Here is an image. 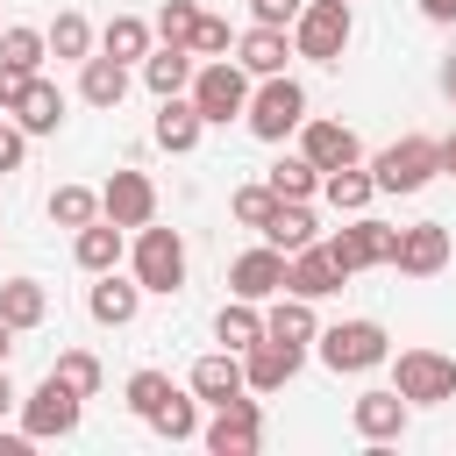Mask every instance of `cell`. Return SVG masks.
I'll use <instances>...</instances> for the list:
<instances>
[{"instance_id":"f1b7e54d","label":"cell","mask_w":456,"mask_h":456,"mask_svg":"<svg viewBox=\"0 0 456 456\" xmlns=\"http://www.w3.org/2000/svg\"><path fill=\"white\" fill-rule=\"evenodd\" d=\"M321 192H328L335 214H363V207L378 200V178H370L363 164H342V171H321Z\"/></svg>"},{"instance_id":"e0dca14e","label":"cell","mask_w":456,"mask_h":456,"mask_svg":"<svg viewBox=\"0 0 456 456\" xmlns=\"http://www.w3.org/2000/svg\"><path fill=\"white\" fill-rule=\"evenodd\" d=\"M185 392H192L200 406H228V399H242V392H249V385H242V356H235V349L200 356V363H192V378H185Z\"/></svg>"},{"instance_id":"5b68a950","label":"cell","mask_w":456,"mask_h":456,"mask_svg":"<svg viewBox=\"0 0 456 456\" xmlns=\"http://www.w3.org/2000/svg\"><path fill=\"white\" fill-rule=\"evenodd\" d=\"M314 342H321V363H328L335 378H356V370H378V363L392 356V335H385L378 321H335V328H321Z\"/></svg>"},{"instance_id":"f546056e","label":"cell","mask_w":456,"mask_h":456,"mask_svg":"<svg viewBox=\"0 0 456 456\" xmlns=\"http://www.w3.org/2000/svg\"><path fill=\"white\" fill-rule=\"evenodd\" d=\"M150 36H157V28H150L142 14H114V21L100 28V50L121 57V64H142V57H150Z\"/></svg>"},{"instance_id":"d590c367","label":"cell","mask_w":456,"mask_h":456,"mask_svg":"<svg viewBox=\"0 0 456 456\" xmlns=\"http://www.w3.org/2000/svg\"><path fill=\"white\" fill-rule=\"evenodd\" d=\"M0 57H7V64H28V71H43L50 43H43V28H28V21H7V28H0Z\"/></svg>"},{"instance_id":"74e56055","label":"cell","mask_w":456,"mask_h":456,"mask_svg":"<svg viewBox=\"0 0 456 456\" xmlns=\"http://www.w3.org/2000/svg\"><path fill=\"white\" fill-rule=\"evenodd\" d=\"M271 207H278V192H271L264 178H256V185H235V192H228V214H235L242 228H264V221H271Z\"/></svg>"},{"instance_id":"ba28073f","label":"cell","mask_w":456,"mask_h":456,"mask_svg":"<svg viewBox=\"0 0 456 456\" xmlns=\"http://www.w3.org/2000/svg\"><path fill=\"white\" fill-rule=\"evenodd\" d=\"M321 249L335 256V271H342V278H356V271H378V264H392V249H399V228H385V221H370V214H349V228H335Z\"/></svg>"},{"instance_id":"1f68e13d","label":"cell","mask_w":456,"mask_h":456,"mask_svg":"<svg viewBox=\"0 0 456 456\" xmlns=\"http://www.w3.org/2000/svg\"><path fill=\"white\" fill-rule=\"evenodd\" d=\"M150 428H157L164 442H192V435H200V399L171 385V392L157 399V413H150Z\"/></svg>"},{"instance_id":"44dd1931","label":"cell","mask_w":456,"mask_h":456,"mask_svg":"<svg viewBox=\"0 0 456 456\" xmlns=\"http://www.w3.org/2000/svg\"><path fill=\"white\" fill-rule=\"evenodd\" d=\"M157 150H171V157H185V150H200V135H207V121H200V107L185 100V93H171V100H157Z\"/></svg>"},{"instance_id":"7402d4cb","label":"cell","mask_w":456,"mask_h":456,"mask_svg":"<svg viewBox=\"0 0 456 456\" xmlns=\"http://www.w3.org/2000/svg\"><path fill=\"white\" fill-rule=\"evenodd\" d=\"M86 314H93L100 328H128V321L142 314V285H135V278H114V271H100V285L86 292Z\"/></svg>"},{"instance_id":"9c48e42d","label":"cell","mask_w":456,"mask_h":456,"mask_svg":"<svg viewBox=\"0 0 456 456\" xmlns=\"http://www.w3.org/2000/svg\"><path fill=\"white\" fill-rule=\"evenodd\" d=\"M392 392H399L406 406H442V399H456V356H442V349H399Z\"/></svg>"},{"instance_id":"d4e9b609","label":"cell","mask_w":456,"mask_h":456,"mask_svg":"<svg viewBox=\"0 0 456 456\" xmlns=\"http://www.w3.org/2000/svg\"><path fill=\"white\" fill-rule=\"evenodd\" d=\"M121 235H128V228H114L107 214L86 221V228H71V256H78V271H93V278L114 271V264H121Z\"/></svg>"},{"instance_id":"2e32d148","label":"cell","mask_w":456,"mask_h":456,"mask_svg":"<svg viewBox=\"0 0 456 456\" xmlns=\"http://www.w3.org/2000/svg\"><path fill=\"white\" fill-rule=\"evenodd\" d=\"M406 413H413V406H406L392 385H385V392H356V399H349V428H356L363 442H399V435H406Z\"/></svg>"},{"instance_id":"f6af8a7d","label":"cell","mask_w":456,"mask_h":456,"mask_svg":"<svg viewBox=\"0 0 456 456\" xmlns=\"http://www.w3.org/2000/svg\"><path fill=\"white\" fill-rule=\"evenodd\" d=\"M14 406H21V392H14V378H7V363H0V420H7Z\"/></svg>"},{"instance_id":"603a6c76","label":"cell","mask_w":456,"mask_h":456,"mask_svg":"<svg viewBox=\"0 0 456 456\" xmlns=\"http://www.w3.org/2000/svg\"><path fill=\"white\" fill-rule=\"evenodd\" d=\"M78 100L86 107H121L128 100V64L107 57V50L100 57H78Z\"/></svg>"},{"instance_id":"cb8c5ba5","label":"cell","mask_w":456,"mask_h":456,"mask_svg":"<svg viewBox=\"0 0 456 456\" xmlns=\"http://www.w3.org/2000/svg\"><path fill=\"white\" fill-rule=\"evenodd\" d=\"M256 235H264L271 249H285V256H292V249L321 242V221H314V207H306V200H278V207H271V221H264Z\"/></svg>"},{"instance_id":"c3c4849f","label":"cell","mask_w":456,"mask_h":456,"mask_svg":"<svg viewBox=\"0 0 456 456\" xmlns=\"http://www.w3.org/2000/svg\"><path fill=\"white\" fill-rule=\"evenodd\" d=\"M28 449V435H0V456H21Z\"/></svg>"},{"instance_id":"60d3db41","label":"cell","mask_w":456,"mask_h":456,"mask_svg":"<svg viewBox=\"0 0 456 456\" xmlns=\"http://www.w3.org/2000/svg\"><path fill=\"white\" fill-rule=\"evenodd\" d=\"M164 392H171V378H164V370H135V378H128V413H142V420H150Z\"/></svg>"},{"instance_id":"8992f818","label":"cell","mask_w":456,"mask_h":456,"mask_svg":"<svg viewBox=\"0 0 456 456\" xmlns=\"http://www.w3.org/2000/svg\"><path fill=\"white\" fill-rule=\"evenodd\" d=\"M14 413H21V435H28V442H64V435H78L86 399H78V392H71V385L50 370V378H43V385H36V392H28Z\"/></svg>"},{"instance_id":"816d5d0a","label":"cell","mask_w":456,"mask_h":456,"mask_svg":"<svg viewBox=\"0 0 456 456\" xmlns=\"http://www.w3.org/2000/svg\"><path fill=\"white\" fill-rule=\"evenodd\" d=\"M0 121H7V114H0Z\"/></svg>"},{"instance_id":"ac0fdd59","label":"cell","mask_w":456,"mask_h":456,"mask_svg":"<svg viewBox=\"0 0 456 456\" xmlns=\"http://www.w3.org/2000/svg\"><path fill=\"white\" fill-rule=\"evenodd\" d=\"M349 278L335 271V256L321 249V242H306V249H292L285 256V292H299V299H328V292H342Z\"/></svg>"},{"instance_id":"836d02e7","label":"cell","mask_w":456,"mask_h":456,"mask_svg":"<svg viewBox=\"0 0 456 456\" xmlns=\"http://www.w3.org/2000/svg\"><path fill=\"white\" fill-rule=\"evenodd\" d=\"M264 185H271L278 200H314V192H321V171H314L306 157H278V164L264 171Z\"/></svg>"},{"instance_id":"f35d334b","label":"cell","mask_w":456,"mask_h":456,"mask_svg":"<svg viewBox=\"0 0 456 456\" xmlns=\"http://www.w3.org/2000/svg\"><path fill=\"white\" fill-rule=\"evenodd\" d=\"M192 21H200V7H192V0H164L150 28H157L164 43H192Z\"/></svg>"},{"instance_id":"ee69618b","label":"cell","mask_w":456,"mask_h":456,"mask_svg":"<svg viewBox=\"0 0 456 456\" xmlns=\"http://www.w3.org/2000/svg\"><path fill=\"white\" fill-rule=\"evenodd\" d=\"M28 78H36L28 64H7V57H0V114H7V107H14L21 93H28Z\"/></svg>"},{"instance_id":"4fadbf2b","label":"cell","mask_w":456,"mask_h":456,"mask_svg":"<svg viewBox=\"0 0 456 456\" xmlns=\"http://www.w3.org/2000/svg\"><path fill=\"white\" fill-rule=\"evenodd\" d=\"M100 214H107L114 228H142V221H157V185L128 164V171H114V178L100 185Z\"/></svg>"},{"instance_id":"f907efd6","label":"cell","mask_w":456,"mask_h":456,"mask_svg":"<svg viewBox=\"0 0 456 456\" xmlns=\"http://www.w3.org/2000/svg\"><path fill=\"white\" fill-rule=\"evenodd\" d=\"M442 171H456V135H442Z\"/></svg>"},{"instance_id":"bcb514c9","label":"cell","mask_w":456,"mask_h":456,"mask_svg":"<svg viewBox=\"0 0 456 456\" xmlns=\"http://www.w3.org/2000/svg\"><path fill=\"white\" fill-rule=\"evenodd\" d=\"M420 14H428V21H442V28H449V21H456V0H420Z\"/></svg>"},{"instance_id":"7a4b0ae2","label":"cell","mask_w":456,"mask_h":456,"mask_svg":"<svg viewBox=\"0 0 456 456\" xmlns=\"http://www.w3.org/2000/svg\"><path fill=\"white\" fill-rule=\"evenodd\" d=\"M242 121H249V135H256V142H285V135H299V121H306V86H299V78H285V71L256 78V86H249Z\"/></svg>"},{"instance_id":"3957f363","label":"cell","mask_w":456,"mask_h":456,"mask_svg":"<svg viewBox=\"0 0 456 456\" xmlns=\"http://www.w3.org/2000/svg\"><path fill=\"white\" fill-rule=\"evenodd\" d=\"M349 36H356L349 0H306L292 14V57H306V64H342Z\"/></svg>"},{"instance_id":"9a60e30c","label":"cell","mask_w":456,"mask_h":456,"mask_svg":"<svg viewBox=\"0 0 456 456\" xmlns=\"http://www.w3.org/2000/svg\"><path fill=\"white\" fill-rule=\"evenodd\" d=\"M442 264H449V228H442V221H413V228H399L392 271H406V278H435Z\"/></svg>"},{"instance_id":"7bdbcfd3","label":"cell","mask_w":456,"mask_h":456,"mask_svg":"<svg viewBox=\"0 0 456 456\" xmlns=\"http://www.w3.org/2000/svg\"><path fill=\"white\" fill-rule=\"evenodd\" d=\"M299 7H306V0H249V21H264V28H292Z\"/></svg>"},{"instance_id":"8fae6325","label":"cell","mask_w":456,"mask_h":456,"mask_svg":"<svg viewBox=\"0 0 456 456\" xmlns=\"http://www.w3.org/2000/svg\"><path fill=\"white\" fill-rule=\"evenodd\" d=\"M299 363H306V349H299V342L264 335V342H249V349H242V385H249V392H285V385L299 378Z\"/></svg>"},{"instance_id":"e575fe53","label":"cell","mask_w":456,"mask_h":456,"mask_svg":"<svg viewBox=\"0 0 456 456\" xmlns=\"http://www.w3.org/2000/svg\"><path fill=\"white\" fill-rule=\"evenodd\" d=\"M50 221H57V228L100 221V192H93V185H57V192H50Z\"/></svg>"},{"instance_id":"7dc6e473","label":"cell","mask_w":456,"mask_h":456,"mask_svg":"<svg viewBox=\"0 0 456 456\" xmlns=\"http://www.w3.org/2000/svg\"><path fill=\"white\" fill-rule=\"evenodd\" d=\"M442 93H449V100H456V50H449V57H442Z\"/></svg>"},{"instance_id":"ab89813d","label":"cell","mask_w":456,"mask_h":456,"mask_svg":"<svg viewBox=\"0 0 456 456\" xmlns=\"http://www.w3.org/2000/svg\"><path fill=\"white\" fill-rule=\"evenodd\" d=\"M185 50H192V57H228V50H235V36H228V21H221V14H200Z\"/></svg>"},{"instance_id":"52a82bcc","label":"cell","mask_w":456,"mask_h":456,"mask_svg":"<svg viewBox=\"0 0 456 456\" xmlns=\"http://www.w3.org/2000/svg\"><path fill=\"white\" fill-rule=\"evenodd\" d=\"M435 171H442V142H435V135H399L392 150H378V157H370L378 192H420Z\"/></svg>"},{"instance_id":"ffe728a7","label":"cell","mask_w":456,"mask_h":456,"mask_svg":"<svg viewBox=\"0 0 456 456\" xmlns=\"http://www.w3.org/2000/svg\"><path fill=\"white\" fill-rule=\"evenodd\" d=\"M285 57H292V36H285V28H264V21H249V28L235 36V64H242L249 78H271V71H285Z\"/></svg>"},{"instance_id":"277c9868","label":"cell","mask_w":456,"mask_h":456,"mask_svg":"<svg viewBox=\"0 0 456 456\" xmlns=\"http://www.w3.org/2000/svg\"><path fill=\"white\" fill-rule=\"evenodd\" d=\"M128 264H135V285H142V292H164V299H171V292L185 285V235H178V228L142 221V228H135Z\"/></svg>"},{"instance_id":"7c38bea8","label":"cell","mask_w":456,"mask_h":456,"mask_svg":"<svg viewBox=\"0 0 456 456\" xmlns=\"http://www.w3.org/2000/svg\"><path fill=\"white\" fill-rule=\"evenodd\" d=\"M299 157L314 164V171H342V164H363V142H356V128L349 121H299Z\"/></svg>"},{"instance_id":"83f0119b","label":"cell","mask_w":456,"mask_h":456,"mask_svg":"<svg viewBox=\"0 0 456 456\" xmlns=\"http://www.w3.org/2000/svg\"><path fill=\"white\" fill-rule=\"evenodd\" d=\"M142 86H150L157 100L185 93V86H192V50H185V43H164V50H150V57H142Z\"/></svg>"},{"instance_id":"4316f807","label":"cell","mask_w":456,"mask_h":456,"mask_svg":"<svg viewBox=\"0 0 456 456\" xmlns=\"http://www.w3.org/2000/svg\"><path fill=\"white\" fill-rule=\"evenodd\" d=\"M0 321H7L14 335L43 328V321H50V292H43L36 278H7V285H0Z\"/></svg>"},{"instance_id":"681fc988","label":"cell","mask_w":456,"mask_h":456,"mask_svg":"<svg viewBox=\"0 0 456 456\" xmlns=\"http://www.w3.org/2000/svg\"><path fill=\"white\" fill-rule=\"evenodd\" d=\"M7 356H14V328L0 321V363H7Z\"/></svg>"},{"instance_id":"b9f144b4","label":"cell","mask_w":456,"mask_h":456,"mask_svg":"<svg viewBox=\"0 0 456 456\" xmlns=\"http://www.w3.org/2000/svg\"><path fill=\"white\" fill-rule=\"evenodd\" d=\"M21 164H28V135H21L14 121H0V178H7V171H21Z\"/></svg>"},{"instance_id":"4dcf8cb0","label":"cell","mask_w":456,"mask_h":456,"mask_svg":"<svg viewBox=\"0 0 456 456\" xmlns=\"http://www.w3.org/2000/svg\"><path fill=\"white\" fill-rule=\"evenodd\" d=\"M214 335H221V349H249V342H264V314H256V299H228L221 314H214Z\"/></svg>"},{"instance_id":"d6986e66","label":"cell","mask_w":456,"mask_h":456,"mask_svg":"<svg viewBox=\"0 0 456 456\" xmlns=\"http://www.w3.org/2000/svg\"><path fill=\"white\" fill-rule=\"evenodd\" d=\"M7 121H14L21 135H57V128H64V93L36 71V78H28V93L7 107Z\"/></svg>"},{"instance_id":"6da1fadb","label":"cell","mask_w":456,"mask_h":456,"mask_svg":"<svg viewBox=\"0 0 456 456\" xmlns=\"http://www.w3.org/2000/svg\"><path fill=\"white\" fill-rule=\"evenodd\" d=\"M185 100L200 107L207 128H228V121H242V107H249V71H242L235 57H207V64H192Z\"/></svg>"},{"instance_id":"5bb4252c","label":"cell","mask_w":456,"mask_h":456,"mask_svg":"<svg viewBox=\"0 0 456 456\" xmlns=\"http://www.w3.org/2000/svg\"><path fill=\"white\" fill-rule=\"evenodd\" d=\"M228 292L235 299H271V292H285V249H271V242H256V249H242L235 264H228Z\"/></svg>"},{"instance_id":"30bf717a","label":"cell","mask_w":456,"mask_h":456,"mask_svg":"<svg viewBox=\"0 0 456 456\" xmlns=\"http://www.w3.org/2000/svg\"><path fill=\"white\" fill-rule=\"evenodd\" d=\"M200 442L214 449V456H256V442H264V406L242 392V399H228V406H214V420L200 428Z\"/></svg>"},{"instance_id":"484cf974","label":"cell","mask_w":456,"mask_h":456,"mask_svg":"<svg viewBox=\"0 0 456 456\" xmlns=\"http://www.w3.org/2000/svg\"><path fill=\"white\" fill-rule=\"evenodd\" d=\"M264 335H278V342H314L321 335V321H314V299H299V292H271V314H264Z\"/></svg>"},{"instance_id":"8d00e7d4","label":"cell","mask_w":456,"mask_h":456,"mask_svg":"<svg viewBox=\"0 0 456 456\" xmlns=\"http://www.w3.org/2000/svg\"><path fill=\"white\" fill-rule=\"evenodd\" d=\"M50 370H57V378H64V385H71V392H78V399H93V392H100V378H107V370H100V356H93V349H64V356H57V363H50Z\"/></svg>"},{"instance_id":"d6a6232c","label":"cell","mask_w":456,"mask_h":456,"mask_svg":"<svg viewBox=\"0 0 456 456\" xmlns=\"http://www.w3.org/2000/svg\"><path fill=\"white\" fill-rule=\"evenodd\" d=\"M43 43H50V57H71V64H78V57H93V21H86L78 7H64V14L43 28Z\"/></svg>"}]
</instances>
